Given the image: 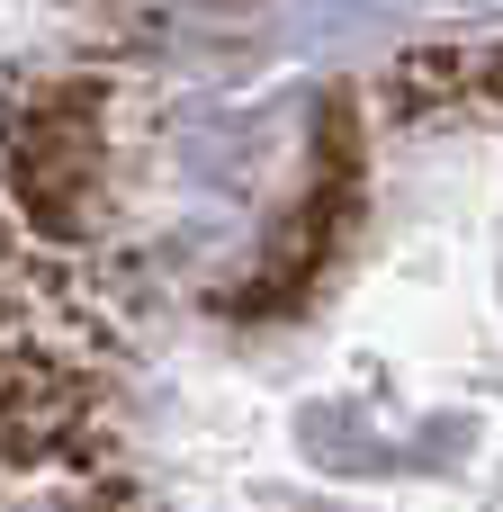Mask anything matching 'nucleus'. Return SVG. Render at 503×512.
<instances>
[{
  "instance_id": "1",
  "label": "nucleus",
  "mask_w": 503,
  "mask_h": 512,
  "mask_svg": "<svg viewBox=\"0 0 503 512\" xmlns=\"http://www.w3.org/2000/svg\"><path fill=\"white\" fill-rule=\"evenodd\" d=\"M189 306L288 378L279 512H503V36L324 90Z\"/></svg>"
}]
</instances>
